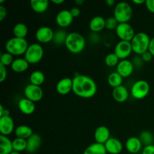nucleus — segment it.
<instances>
[{
    "label": "nucleus",
    "instance_id": "obj_1",
    "mask_svg": "<svg viewBox=\"0 0 154 154\" xmlns=\"http://www.w3.org/2000/svg\"><path fill=\"white\" fill-rule=\"evenodd\" d=\"M72 92L82 99H90L97 93V85L94 80L84 75H76L73 78Z\"/></svg>",
    "mask_w": 154,
    "mask_h": 154
},
{
    "label": "nucleus",
    "instance_id": "obj_2",
    "mask_svg": "<svg viewBox=\"0 0 154 154\" xmlns=\"http://www.w3.org/2000/svg\"><path fill=\"white\" fill-rule=\"evenodd\" d=\"M65 45L69 52L73 54H78L85 48L86 40L81 33L72 32L68 35Z\"/></svg>",
    "mask_w": 154,
    "mask_h": 154
},
{
    "label": "nucleus",
    "instance_id": "obj_3",
    "mask_svg": "<svg viewBox=\"0 0 154 154\" xmlns=\"http://www.w3.org/2000/svg\"><path fill=\"white\" fill-rule=\"evenodd\" d=\"M28 47L29 44L26 39L16 37L11 38L6 42L5 45L6 52L16 57L24 55Z\"/></svg>",
    "mask_w": 154,
    "mask_h": 154
},
{
    "label": "nucleus",
    "instance_id": "obj_4",
    "mask_svg": "<svg viewBox=\"0 0 154 154\" xmlns=\"http://www.w3.org/2000/svg\"><path fill=\"white\" fill-rule=\"evenodd\" d=\"M133 16V9L126 2H120L114 6V17L119 23H129Z\"/></svg>",
    "mask_w": 154,
    "mask_h": 154
},
{
    "label": "nucleus",
    "instance_id": "obj_5",
    "mask_svg": "<svg viewBox=\"0 0 154 154\" xmlns=\"http://www.w3.org/2000/svg\"><path fill=\"white\" fill-rule=\"evenodd\" d=\"M150 42V38L147 33L143 32L136 33L133 39L131 41L133 53L136 55L141 56L143 54L148 51Z\"/></svg>",
    "mask_w": 154,
    "mask_h": 154
},
{
    "label": "nucleus",
    "instance_id": "obj_6",
    "mask_svg": "<svg viewBox=\"0 0 154 154\" xmlns=\"http://www.w3.org/2000/svg\"><path fill=\"white\" fill-rule=\"evenodd\" d=\"M43 47L39 43H32L29 45L24 58L29 64H37L41 62L44 57Z\"/></svg>",
    "mask_w": 154,
    "mask_h": 154
},
{
    "label": "nucleus",
    "instance_id": "obj_7",
    "mask_svg": "<svg viewBox=\"0 0 154 154\" xmlns=\"http://www.w3.org/2000/svg\"><path fill=\"white\" fill-rule=\"evenodd\" d=\"M150 84L147 81L144 80H138L132 84L130 93L134 99L141 100L147 97L150 93Z\"/></svg>",
    "mask_w": 154,
    "mask_h": 154
},
{
    "label": "nucleus",
    "instance_id": "obj_8",
    "mask_svg": "<svg viewBox=\"0 0 154 154\" xmlns=\"http://www.w3.org/2000/svg\"><path fill=\"white\" fill-rule=\"evenodd\" d=\"M115 33L120 41L130 42L136 34L132 26L129 23H119L117 29H115Z\"/></svg>",
    "mask_w": 154,
    "mask_h": 154
},
{
    "label": "nucleus",
    "instance_id": "obj_9",
    "mask_svg": "<svg viewBox=\"0 0 154 154\" xmlns=\"http://www.w3.org/2000/svg\"><path fill=\"white\" fill-rule=\"evenodd\" d=\"M23 93L25 98L29 99L35 103L42 100L44 96V92L42 87L39 86L33 85L32 84L26 86Z\"/></svg>",
    "mask_w": 154,
    "mask_h": 154
},
{
    "label": "nucleus",
    "instance_id": "obj_10",
    "mask_svg": "<svg viewBox=\"0 0 154 154\" xmlns=\"http://www.w3.org/2000/svg\"><path fill=\"white\" fill-rule=\"evenodd\" d=\"M132 48L130 42L120 41L114 47V53L118 57L120 60H127L128 57L132 54Z\"/></svg>",
    "mask_w": 154,
    "mask_h": 154
},
{
    "label": "nucleus",
    "instance_id": "obj_11",
    "mask_svg": "<svg viewBox=\"0 0 154 154\" xmlns=\"http://www.w3.org/2000/svg\"><path fill=\"white\" fill-rule=\"evenodd\" d=\"M54 31L49 26H41L36 30L35 38L40 44H48L53 42Z\"/></svg>",
    "mask_w": 154,
    "mask_h": 154
},
{
    "label": "nucleus",
    "instance_id": "obj_12",
    "mask_svg": "<svg viewBox=\"0 0 154 154\" xmlns=\"http://www.w3.org/2000/svg\"><path fill=\"white\" fill-rule=\"evenodd\" d=\"M15 125L11 116H3L0 117V132L1 135L8 136L15 130Z\"/></svg>",
    "mask_w": 154,
    "mask_h": 154
},
{
    "label": "nucleus",
    "instance_id": "obj_13",
    "mask_svg": "<svg viewBox=\"0 0 154 154\" xmlns=\"http://www.w3.org/2000/svg\"><path fill=\"white\" fill-rule=\"evenodd\" d=\"M74 17L71 14L70 10H62L58 12L56 16V23L61 29H65L72 25Z\"/></svg>",
    "mask_w": 154,
    "mask_h": 154
},
{
    "label": "nucleus",
    "instance_id": "obj_14",
    "mask_svg": "<svg viewBox=\"0 0 154 154\" xmlns=\"http://www.w3.org/2000/svg\"><path fill=\"white\" fill-rule=\"evenodd\" d=\"M116 69H117L116 72L119 75H121L123 78H129L132 75L135 67L132 62L127 59V60H120Z\"/></svg>",
    "mask_w": 154,
    "mask_h": 154
},
{
    "label": "nucleus",
    "instance_id": "obj_15",
    "mask_svg": "<svg viewBox=\"0 0 154 154\" xmlns=\"http://www.w3.org/2000/svg\"><path fill=\"white\" fill-rule=\"evenodd\" d=\"M73 81L70 78H63L57 82L56 85V90L60 95H67L72 91Z\"/></svg>",
    "mask_w": 154,
    "mask_h": 154
},
{
    "label": "nucleus",
    "instance_id": "obj_16",
    "mask_svg": "<svg viewBox=\"0 0 154 154\" xmlns=\"http://www.w3.org/2000/svg\"><path fill=\"white\" fill-rule=\"evenodd\" d=\"M104 145L107 153L110 154H120L123 151V145L118 138L111 137Z\"/></svg>",
    "mask_w": 154,
    "mask_h": 154
},
{
    "label": "nucleus",
    "instance_id": "obj_17",
    "mask_svg": "<svg viewBox=\"0 0 154 154\" xmlns=\"http://www.w3.org/2000/svg\"><path fill=\"white\" fill-rule=\"evenodd\" d=\"M111 138L110 130L107 126H100L96 128L94 132V139L96 143L105 144L109 138Z\"/></svg>",
    "mask_w": 154,
    "mask_h": 154
},
{
    "label": "nucleus",
    "instance_id": "obj_18",
    "mask_svg": "<svg viewBox=\"0 0 154 154\" xmlns=\"http://www.w3.org/2000/svg\"><path fill=\"white\" fill-rule=\"evenodd\" d=\"M17 106L20 111L25 115H31L35 111V103L26 98L20 99Z\"/></svg>",
    "mask_w": 154,
    "mask_h": 154
},
{
    "label": "nucleus",
    "instance_id": "obj_19",
    "mask_svg": "<svg viewBox=\"0 0 154 154\" xmlns=\"http://www.w3.org/2000/svg\"><path fill=\"white\" fill-rule=\"evenodd\" d=\"M125 146H126V150L129 153L135 154L141 151L143 144L138 137L132 136L126 140Z\"/></svg>",
    "mask_w": 154,
    "mask_h": 154
},
{
    "label": "nucleus",
    "instance_id": "obj_20",
    "mask_svg": "<svg viewBox=\"0 0 154 154\" xmlns=\"http://www.w3.org/2000/svg\"><path fill=\"white\" fill-rule=\"evenodd\" d=\"M89 29L92 32H100L105 29V19L102 16L93 17L89 23Z\"/></svg>",
    "mask_w": 154,
    "mask_h": 154
},
{
    "label": "nucleus",
    "instance_id": "obj_21",
    "mask_svg": "<svg viewBox=\"0 0 154 154\" xmlns=\"http://www.w3.org/2000/svg\"><path fill=\"white\" fill-rule=\"evenodd\" d=\"M113 99L117 102L123 103L126 102L129 96V92L125 86L121 85L118 87L113 89L112 91Z\"/></svg>",
    "mask_w": 154,
    "mask_h": 154
},
{
    "label": "nucleus",
    "instance_id": "obj_22",
    "mask_svg": "<svg viewBox=\"0 0 154 154\" xmlns=\"http://www.w3.org/2000/svg\"><path fill=\"white\" fill-rule=\"evenodd\" d=\"M27 147L26 151L28 153H34L38 150L42 145V140L38 134L34 133L30 138L26 140Z\"/></svg>",
    "mask_w": 154,
    "mask_h": 154
},
{
    "label": "nucleus",
    "instance_id": "obj_23",
    "mask_svg": "<svg viewBox=\"0 0 154 154\" xmlns=\"http://www.w3.org/2000/svg\"><path fill=\"white\" fill-rule=\"evenodd\" d=\"M30 6L32 10L37 14H43L49 8V2L48 0H31Z\"/></svg>",
    "mask_w": 154,
    "mask_h": 154
},
{
    "label": "nucleus",
    "instance_id": "obj_24",
    "mask_svg": "<svg viewBox=\"0 0 154 154\" xmlns=\"http://www.w3.org/2000/svg\"><path fill=\"white\" fill-rule=\"evenodd\" d=\"M29 65L25 58H16L12 63L11 68L16 73H22L29 69Z\"/></svg>",
    "mask_w": 154,
    "mask_h": 154
},
{
    "label": "nucleus",
    "instance_id": "obj_25",
    "mask_svg": "<svg viewBox=\"0 0 154 154\" xmlns=\"http://www.w3.org/2000/svg\"><path fill=\"white\" fill-rule=\"evenodd\" d=\"M14 134L17 138L27 140L34 133H33L32 129L30 126L27 125H20L15 129Z\"/></svg>",
    "mask_w": 154,
    "mask_h": 154
},
{
    "label": "nucleus",
    "instance_id": "obj_26",
    "mask_svg": "<svg viewBox=\"0 0 154 154\" xmlns=\"http://www.w3.org/2000/svg\"><path fill=\"white\" fill-rule=\"evenodd\" d=\"M13 151L11 140L8 136L0 135V154H11Z\"/></svg>",
    "mask_w": 154,
    "mask_h": 154
},
{
    "label": "nucleus",
    "instance_id": "obj_27",
    "mask_svg": "<svg viewBox=\"0 0 154 154\" xmlns=\"http://www.w3.org/2000/svg\"><path fill=\"white\" fill-rule=\"evenodd\" d=\"M106 149L104 144H99V143H93L89 145L84 150L83 154H107Z\"/></svg>",
    "mask_w": 154,
    "mask_h": 154
},
{
    "label": "nucleus",
    "instance_id": "obj_28",
    "mask_svg": "<svg viewBox=\"0 0 154 154\" xmlns=\"http://www.w3.org/2000/svg\"><path fill=\"white\" fill-rule=\"evenodd\" d=\"M14 37L19 38H26L28 35V27L23 23H17L13 29Z\"/></svg>",
    "mask_w": 154,
    "mask_h": 154
},
{
    "label": "nucleus",
    "instance_id": "obj_29",
    "mask_svg": "<svg viewBox=\"0 0 154 154\" xmlns=\"http://www.w3.org/2000/svg\"><path fill=\"white\" fill-rule=\"evenodd\" d=\"M45 75L42 71L35 70L31 73L29 76V82L30 84L35 86H41L45 83Z\"/></svg>",
    "mask_w": 154,
    "mask_h": 154
},
{
    "label": "nucleus",
    "instance_id": "obj_30",
    "mask_svg": "<svg viewBox=\"0 0 154 154\" xmlns=\"http://www.w3.org/2000/svg\"><path fill=\"white\" fill-rule=\"evenodd\" d=\"M123 78L120 75H119L117 72H112L108 77V83L113 89L118 87L123 84Z\"/></svg>",
    "mask_w": 154,
    "mask_h": 154
},
{
    "label": "nucleus",
    "instance_id": "obj_31",
    "mask_svg": "<svg viewBox=\"0 0 154 154\" xmlns=\"http://www.w3.org/2000/svg\"><path fill=\"white\" fill-rule=\"evenodd\" d=\"M68 35H69V33L66 32V30H64L63 29H57V31L54 32L53 42L57 45H65Z\"/></svg>",
    "mask_w": 154,
    "mask_h": 154
},
{
    "label": "nucleus",
    "instance_id": "obj_32",
    "mask_svg": "<svg viewBox=\"0 0 154 154\" xmlns=\"http://www.w3.org/2000/svg\"><path fill=\"white\" fill-rule=\"evenodd\" d=\"M13 143V148L14 151L21 153V152L26 150L27 147V141L26 140L23 139V138H16L12 141Z\"/></svg>",
    "mask_w": 154,
    "mask_h": 154
},
{
    "label": "nucleus",
    "instance_id": "obj_33",
    "mask_svg": "<svg viewBox=\"0 0 154 154\" xmlns=\"http://www.w3.org/2000/svg\"><path fill=\"white\" fill-rule=\"evenodd\" d=\"M138 138H140L141 143H142L143 145H144V147L149 145H153V135L149 131L145 130L141 132Z\"/></svg>",
    "mask_w": 154,
    "mask_h": 154
},
{
    "label": "nucleus",
    "instance_id": "obj_34",
    "mask_svg": "<svg viewBox=\"0 0 154 154\" xmlns=\"http://www.w3.org/2000/svg\"><path fill=\"white\" fill-rule=\"evenodd\" d=\"M120 61V60L114 53H110V54H107L105 58V65L110 68L115 67V66L117 67Z\"/></svg>",
    "mask_w": 154,
    "mask_h": 154
},
{
    "label": "nucleus",
    "instance_id": "obj_35",
    "mask_svg": "<svg viewBox=\"0 0 154 154\" xmlns=\"http://www.w3.org/2000/svg\"><path fill=\"white\" fill-rule=\"evenodd\" d=\"M14 56L5 51V52L2 53L1 54V57H0V64L3 65L5 67L9 66H11L12 63L14 62Z\"/></svg>",
    "mask_w": 154,
    "mask_h": 154
},
{
    "label": "nucleus",
    "instance_id": "obj_36",
    "mask_svg": "<svg viewBox=\"0 0 154 154\" xmlns=\"http://www.w3.org/2000/svg\"><path fill=\"white\" fill-rule=\"evenodd\" d=\"M119 23L114 16L109 17L105 19V29L108 30H115L118 26Z\"/></svg>",
    "mask_w": 154,
    "mask_h": 154
},
{
    "label": "nucleus",
    "instance_id": "obj_37",
    "mask_svg": "<svg viewBox=\"0 0 154 154\" xmlns=\"http://www.w3.org/2000/svg\"><path fill=\"white\" fill-rule=\"evenodd\" d=\"M8 76L7 67L0 64V82H4Z\"/></svg>",
    "mask_w": 154,
    "mask_h": 154
},
{
    "label": "nucleus",
    "instance_id": "obj_38",
    "mask_svg": "<svg viewBox=\"0 0 154 154\" xmlns=\"http://www.w3.org/2000/svg\"><path fill=\"white\" fill-rule=\"evenodd\" d=\"M132 63L134 65V67L135 68H140L143 66V63H144V61L141 59V56H135V57L132 60Z\"/></svg>",
    "mask_w": 154,
    "mask_h": 154
},
{
    "label": "nucleus",
    "instance_id": "obj_39",
    "mask_svg": "<svg viewBox=\"0 0 154 154\" xmlns=\"http://www.w3.org/2000/svg\"><path fill=\"white\" fill-rule=\"evenodd\" d=\"M141 57L142 60L144 61V63H149V62H150L153 60V56H152V54H150L149 51H147V52H145L144 54H143Z\"/></svg>",
    "mask_w": 154,
    "mask_h": 154
},
{
    "label": "nucleus",
    "instance_id": "obj_40",
    "mask_svg": "<svg viewBox=\"0 0 154 154\" xmlns=\"http://www.w3.org/2000/svg\"><path fill=\"white\" fill-rule=\"evenodd\" d=\"M145 6L150 13L154 14V0H146Z\"/></svg>",
    "mask_w": 154,
    "mask_h": 154
},
{
    "label": "nucleus",
    "instance_id": "obj_41",
    "mask_svg": "<svg viewBox=\"0 0 154 154\" xmlns=\"http://www.w3.org/2000/svg\"><path fill=\"white\" fill-rule=\"evenodd\" d=\"M141 154H154V144L144 147L143 148Z\"/></svg>",
    "mask_w": 154,
    "mask_h": 154
},
{
    "label": "nucleus",
    "instance_id": "obj_42",
    "mask_svg": "<svg viewBox=\"0 0 154 154\" xmlns=\"http://www.w3.org/2000/svg\"><path fill=\"white\" fill-rule=\"evenodd\" d=\"M7 14V8L4 5H0V21H2L5 19Z\"/></svg>",
    "mask_w": 154,
    "mask_h": 154
},
{
    "label": "nucleus",
    "instance_id": "obj_43",
    "mask_svg": "<svg viewBox=\"0 0 154 154\" xmlns=\"http://www.w3.org/2000/svg\"><path fill=\"white\" fill-rule=\"evenodd\" d=\"M70 12L74 18H76L81 15V10L78 7H74L70 9Z\"/></svg>",
    "mask_w": 154,
    "mask_h": 154
},
{
    "label": "nucleus",
    "instance_id": "obj_44",
    "mask_svg": "<svg viewBox=\"0 0 154 154\" xmlns=\"http://www.w3.org/2000/svg\"><path fill=\"white\" fill-rule=\"evenodd\" d=\"M90 39L91 42L94 44H98L100 42V37H99V33H94L92 32L91 36L90 37Z\"/></svg>",
    "mask_w": 154,
    "mask_h": 154
},
{
    "label": "nucleus",
    "instance_id": "obj_45",
    "mask_svg": "<svg viewBox=\"0 0 154 154\" xmlns=\"http://www.w3.org/2000/svg\"><path fill=\"white\" fill-rule=\"evenodd\" d=\"M3 116H10V111L7 108H5L2 105H0V117Z\"/></svg>",
    "mask_w": 154,
    "mask_h": 154
},
{
    "label": "nucleus",
    "instance_id": "obj_46",
    "mask_svg": "<svg viewBox=\"0 0 154 154\" xmlns=\"http://www.w3.org/2000/svg\"><path fill=\"white\" fill-rule=\"evenodd\" d=\"M148 51L152 54V56L154 57V36L153 38H150Z\"/></svg>",
    "mask_w": 154,
    "mask_h": 154
},
{
    "label": "nucleus",
    "instance_id": "obj_47",
    "mask_svg": "<svg viewBox=\"0 0 154 154\" xmlns=\"http://www.w3.org/2000/svg\"><path fill=\"white\" fill-rule=\"evenodd\" d=\"M105 3L107 4V5H108L109 7H112V6L116 5V2L114 0H106Z\"/></svg>",
    "mask_w": 154,
    "mask_h": 154
},
{
    "label": "nucleus",
    "instance_id": "obj_48",
    "mask_svg": "<svg viewBox=\"0 0 154 154\" xmlns=\"http://www.w3.org/2000/svg\"><path fill=\"white\" fill-rule=\"evenodd\" d=\"M145 2L146 1H144V0H133V1H132V2H133L134 4L140 5L145 4Z\"/></svg>",
    "mask_w": 154,
    "mask_h": 154
},
{
    "label": "nucleus",
    "instance_id": "obj_49",
    "mask_svg": "<svg viewBox=\"0 0 154 154\" xmlns=\"http://www.w3.org/2000/svg\"><path fill=\"white\" fill-rule=\"evenodd\" d=\"M51 2L55 5H61L65 2L64 0H51Z\"/></svg>",
    "mask_w": 154,
    "mask_h": 154
},
{
    "label": "nucleus",
    "instance_id": "obj_50",
    "mask_svg": "<svg viewBox=\"0 0 154 154\" xmlns=\"http://www.w3.org/2000/svg\"><path fill=\"white\" fill-rule=\"evenodd\" d=\"M84 0H76V1H75V3H76V5L78 6L84 4Z\"/></svg>",
    "mask_w": 154,
    "mask_h": 154
},
{
    "label": "nucleus",
    "instance_id": "obj_51",
    "mask_svg": "<svg viewBox=\"0 0 154 154\" xmlns=\"http://www.w3.org/2000/svg\"><path fill=\"white\" fill-rule=\"evenodd\" d=\"M11 154H21V153H18V152H16V151H13Z\"/></svg>",
    "mask_w": 154,
    "mask_h": 154
}]
</instances>
